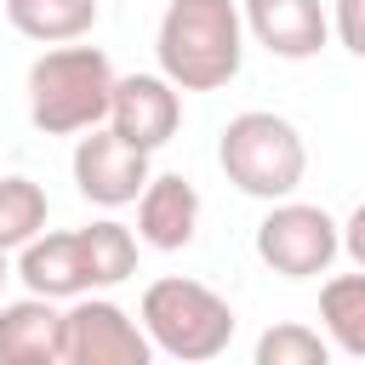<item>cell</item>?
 Returning <instances> with one entry per match:
<instances>
[{"instance_id":"obj_1","label":"cell","mask_w":365,"mask_h":365,"mask_svg":"<svg viewBox=\"0 0 365 365\" xmlns=\"http://www.w3.org/2000/svg\"><path fill=\"white\" fill-rule=\"evenodd\" d=\"M160 74L177 91H222L245 63V17L234 0H165L154 29Z\"/></svg>"},{"instance_id":"obj_2","label":"cell","mask_w":365,"mask_h":365,"mask_svg":"<svg viewBox=\"0 0 365 365\" xmlns=\"http://www.w3.org/2000/svg\"><path fill=\"white\" fill-rule=\"evenodd\" d=\"M23 97H29L34 131H46V137H80V131H91V125L108 120L114 63L97 46L63 40V46H51V51H40L29 63Z\"/></svg>"},{"instance_id":"obj_3","label":"cell","mask_w":365,"mask_h":365,"mask_svg":"<svg viewBox=\"0 0 365 365\" xmlns=\"http://www.w3.org/2000/svg\"><path fill=\"white\" fill-rule=\"evenodd\" d=\"M217 165H222V177L240 194H251V200H285L308 177V143H302V131L285 114L245 108V114H234L222 125Z\"/></svg>"},{"instance_id":"obj_4","label":"cell","mask_w":365,"mask_h":365,"mask_svg":"<svg viewBox=\"0 0 365 365\" xmlns=\"http://www.w3.org/2000/svg\"><path fill=\"white\" fill-rule=\"evenodd\" d=\"M137 319H143L154 354L182 359V365H205V359H217L234 342V308H228V297H217L205 279H188V274L154 279L143 291V302H137Z\"/></svg>"},{"instance_id":"obj_5","label":"cell","mask_w":365,"mask_h":365,"mask_svg":"<svg viewBox=\"0 0 365 365\" xmlns=\"http://www.w3.org/2000/svg\"><path fill=\"white\" fill-rule=\"evenodd\" d=\"M342 251V222L325 205L308 200H268L262 222H257V257L262 268H274L279 279H314L336 262Z\"/></svg>"},{"instance_id":"obj_6","label":"cell","mask_w":365,"mask_h":365,"mask_svg":"<svg viewBox=\"0 0 365 365\" xmlns=\"http://www.w3.org/2000/svg\"><path fill=\"white\" fill-rule=\"evenodd\" d=\"M154 342L114 297H74L63 308V365H148Z\"/></svg>"},{"instance_id":"obj_7","label":"cell","mask_w":365,"mask_h":365,"mask_svg":"<svg viewBox=\"0 0 365 365\" xmlns=\"http://www.w3.org/2000/svg\"><path fill=\"white\" fill-rule=\"evenodd\" d=\"M68 171H74V188H80V200H91V205H103V211H120V205H131V200L143 194V182L154 177V165H148V148L125 143V137H120L108 120H103V125H91V131H80Z\"/></svg>"},{"instance_id":"obj_8","label":"cell","mask_w":365,"mask_h":365,"mask_svg":"<svg viewBox=\"0 0 365 365\" xmlns=\"http://www.w3.org/2000/svg\"><path fill=\"white\" fill-rule=\"evenodd\" d=\"M108 125L137 143V148H165L182 125V91L165 74H114V97H108Z\"/></svg>"},{"instance_id":"obj_9","label":"cell","mask_w":365,"mask_h":365,"mask_svg":"<svg viewBox=\"0 0 365 365\" xmlns=\"http://www.w3.org/2000/svg\"><path fill=\"white\" fill-rule=\"evenodd\" d=\"M240 17H245V34L279 63H308L331 40L325 0H240Z\"/></svg>"},{"instance_id":"obj_10","label":"cell","mask_w":365,"mask_h":365,"mask_svg":"<svg viewBox=\"0 0 365 365\" xmlns=\"http://www.w3.org/2000/svg\"><path fill=\"white\" fill-rule=\"evenodd\" d=\"M137 205V240L148 251H188L200 234V188L182 171H154L143 182Z\"/></svg>"},{"instance_id":"obj_11","label":"cell","mask_w":365,"mask_h":365,"mask_svg":"<svg viewBox=\"0 0 365 365\" xmlns=\"http://www.w3.org/2000/svg\"><path fill=\"white\" fill-rule=\"evenodd\" d=\"M11 279H23V291L34 297H51V302H74L91 291V274H86V251H80V234H34L23 251H17V268Z\"/></svg>"},{"instance_id":"obj_12","label":"cell","mask_w":365,"mask_h":365,"mask_svg":"<svg viewBox=\"0 0 365 365\" xmlns=\"http://www.w3.org/2000/svg\"><path fill=\"white\" fill-rule=\"evenodd\" d=\"M0 365H63V308L51 297L0 302Z\"/></svg>"},{"instance_id":"obj_13","label":"cell","mask_w":365,"mask_h":365,"mask_svg":"<svg viewBox=\"0 0 365 365\" xmlns=\"http://www.w3.org/2000/svg\"><path fill=\"white\" fill-rule=\"evenodd\" d=\"M6 23L34 46H63L97 29V0H6Z\"/></svg>"},{"instance_id":"obj_14","label":"cell","mask_w":365,"mask_h":365,"mask_svg":"<svg viewBox=\"0 0 365 365\" xmlns=\"http://www.w3.org/2000/svg\"><path fill=\"white\" fill-rule=\"evenodd\" d=\"M319 325H325L331 354L365 359V268L331 274V279L319 285Z\"/></svg>"},{"instance_id":"obj_15","label":"cell","mask_w":365,"mask_h":365,"mask_svg":"<svg viewBox=\"0 0 365 365\" xmlns=\"http://www.w3.org/2000/svg\"><path fill=\"white\" fill-rule=\"evenodd\" d=\"M80 234V251H86V274H91V291H114L137 274V234L120 222V217H97Z\"/></svg>"},{"instance_id":"obj_16","label":"cell","mask_w":365,"mask_h":365,"mask_svg":"<svg viewBox=\"0 0 365 365\" xmlns=\"http://www.w3.org/2000/svg\"><path fill=\"white\" fill-rule=\"evenodd\" d=\"M51 217V200L34 177H0V251H23Z\"/></svg>"},{"instance_id":"obj_17","label":"cell","mask_w":365,"mask_h":365,"mask_svg":"<svg viewBox=\"0 0 365 365\" xmlns=\"http://www.w3.org/2000/svg\"><path fill=\"white\" fill-rule=\"evenodd\" d=\"M251 359H257V365H325V359H331V342H325L314 325L285 319V325H268V331L257 336Z\"/></svg>"},{"instance_id":"obj_18","label":"cell","mask_w":365,"mask_h":365,"mask_svg":"<svg viewBox=\"0 0 365 365\" xmlns=\"http://www.w3.org/2000/svg\"><path fill=\"white\" fill-rule=\"evenodd\" d=\"M331 34L365 63V0H331Z\"/></svg>"},{"instance_id":"obj_19","label":"cell","mask_w":365,"mask_h":365,"mask_svg":"<svg viewBox=\"0 0 365 365\" xmlns=\"http://www.w3.org/2000/svg\"><path fill=\"white\" fill-rule=\"evenodd\" d=\"M342 257L354 262V268H365V200L348 211V222H342Z\"/></svg>"},{"instance_id":"obj_20","label":"cell","mask_w":365,"mask_h":365,"mask_svg":"<svg viewBox=\"0 0 365 365\" xmlns=\"http://www.w3.org/2000/svg\"><path fill=\"white\" fill-rule=\"evenodd\" d=\"M6 279H11V251H0V291H6Z\"/></svg>"}]
</instances>
